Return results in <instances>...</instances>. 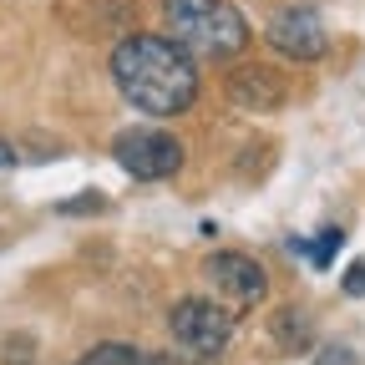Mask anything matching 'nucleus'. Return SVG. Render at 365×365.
<instances>
[{
	"mask_svg": "<svg viewBox=\"0 0 365 365\" xmlns=\"http://www.w3.org/2000/svg\"><path fill=\"white\" fill-rule=\"evenodd\" d=\"M112 81L148 117H178L198 97V71L188 51H178L168 36H127L112 51Z\"/></svg>",
	"mask_w": 365,
	"mask_h": 365,
	"instance_id": "nucleus-1",
	"label": "nucleus"
},
{
	"mask_svg": "<svg viewBox=\"0 0 365 365\" xmlns=\"http://www.w3.org/2000/svg\"><path fill=\"white\" fill-rule=\"evenodd\" d=\"M234 102L239 107H279L284 102V81L274 76V71H259V66H244L239 76H234Z\"/></svg>",
	"mask_w": 365,
	"mask_h": 365,
	"instance_id": "nucleus-7",
	"label": "nucleus"
},
{
	"mask_svg": "<svg viewBox=\"0 0 365 365\" xmlns=\"http://www.w3.org/2000/svg\"><path fill=\"white\" fill-rule=\"evenodd\" d=\"M117 163L132 173V178H173L182 168V148H178V137L158 132V127H137V132H122L117 137Z\"/></svg>",
	"mask_w": 365,
	"mask_h": 365,
	"instance_id": "nucleus-4",
	"label": "nucleus"
},
{
	"mask_svg": "<svg viewBox=\"0 0 365 365\" xmlns=\"http://www.w3.org/2000/svg\"><path fill=\"white\" fill-rule=\"evenodd\" d=\"M76 365H143V350L127 345V340H107V345H97V350H86Z\"/></svg>",
	"mask_w": 365,
	"mask_h": 365,
	"instance_id": "nucleus-8",
	"label": "nucleus"
},
{
	"mask_svg": "<svg viewBox=\"0 0 365 365\" xmlns=\"http://www.w3.org/2000/svg\"><path fill=\"white\" fill-rule=\"evenodd\" d=\"M269 41H274V51H284L289 61H319L325 56V26H319V16L314 11H304V6H289V11H279L269 21Z\"/></svg>",
	"mask_w": 365,
	"mask_h": 365,
	"instance_id": "nucleus-5",
	"label": "nucleus"
},
{
	"mask_svg": "<svg viewBox=\"0 0 365 365\" xmlns=\"http://www.w3.org/2000/svg\"><path fill=\"white\" fill-rule=\"evenodd\" d=\"M163 16L178 51L198 56H239L249 46V21L228 0H163Z\"/></svg>",
	"mask_w": 365,
	"mask_h": 365,
	"instance_id": "nucleus-2",
	"label": "nucleus"
},
{
	"mask_svg": "<svg viewBox=\"0 0 365 365\" xmlns=\"http://www.w3.org/2000/svg\"><path fill=\"white\" fill-rule=\"evenodd\" d=\"M11 163H16V153H11L6 143H0V168H11Z\"/></svg>",
	"mask_w": 365,
	"mask_h": 365,
	"instance_id": "nucleus-12",
	"label": "nucleus"
},
{
	"mask_svg": "<svg viewBox=\"0 0 365 365\" xmlns=\"http://www.w3.org/2000/svg\"><path fill=\"white\" fill-rule=\"evenodd\" d=\"M335 244H340V228H325V239H319L309 254H314V264H330V254H335Z\"/></svg>",
	"mask_w": 365,
	"mask_h": 365,
	"instance_id": "nucleus-10",
	"label": "nucleus"
},
{
	"mask_svg": "<svg viewBox=\"0 0 365 365\" xmlns=\"http://www.w3.org/2000/svg\"><path fill=\"white\" fill-rule=\"evenodd\" d=\"M203 279H208L223 299H239V304L264 299V289H269L264 269H259L249 254H208V259H203Z\"/></svg>",
	"mask_w": 365,
	"mask_h": 365,
	"instance_id": "nucleus-6",
	"label": "nucleus"
},
{
	"mask_svg": "<svg viewBox=\"0 0 365 365\" xmlns=\"http://www.w3.org/2000/svg\"><path fill=\"white\" fill-rule=\"evenodd\" d=\"M168 330L188 355L208 360V355H223V345L234 340V314L213 299H178L168 314Z\"/></svg>",
	"mask_w": 365,
	"mask_h": 365,
	"instance_id": "nucleus-3",
	"label": "nucleus"
},
{
	"mask_svg": "<svg viewBox=\"0 0 365 365\" xmlns=\"http://www.w3.org/2000/svg\"><path fill=\"white\" fill-rule=\"evenodd\" d=\"M345 289H350V294H365V264H355V269L345 274Z\"/></svg>",
	"mask_w": 365,
	"mask_h": 365,
	"instance_id": "nucleus-11",
	"label": "nucleus"
},
{
	"mask_svg": "<svg viewBox=\"0 0 365 365\" xmlns=\"http://www.w3.org/2000/svg\"><path fill=\"white\" fill-rule=\"evenodd\" d=\"M314 365H360V355L350 345H325V350L314 355Z\"/></svg>",
	"mask_w": 365,
	"mask_h": 365,
	"instance_id": "nucleus-9",
	"label": "nucleus"
}]
</instances>
